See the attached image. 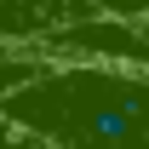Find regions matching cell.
Returning <instances> with one entry per match:
<instances>
[{
  "label": "cell",
  "instance_id": "obj_1",
  "mask_svg": "<svg viewBox=\"0 0 149 149\" xmlns=\"http://www.w3.org/2000/svg\"><path fill=\"white\" fill-rule=\"evenodd\" d=\"M46 149H149V69L52 63L0 103Z\"/></svg>",
  "mask_w": 149,
  "mask_h": 149
},
{
  "label": "cell",
  "instance_id": "obj_2",
  "mask_svg": "<svg viewBox=\"0 0 149 149\" xmlns=\"http://www.w3.org/2000/svg\"><path fill=\"white\" fill-rule=\"evenodd\" d=\"M86 12H97V0H0V46H35Z\"/></svg>",
  "mask_w": 149,
  "mask_h": 149
},
{
  "label": "cell",
  "instance_id": "obj_3",
  "mask_svg": "<svg viewBox=\"0 0 149 149\" xmlns=\"http://www.w3.org/2000/svg\"><path fill=\"white\" fill-rule=\"evenodd\" d=\"M40 69H46V57L35 46H0V103L17 92V86H29Z\"/></svg>",
  "mask_w": 149,
  "mask_h": 149
},
{
  "label": "cell",
  "instance_id": "obj_4",
  "mask_svg": "<svg viewBox=\"0 0 149 149\" xmlns=\"http://www.w3.org/2000/svg\"><path fill=\"white\" fill-rule=\"evenodd\" d=\"M0 149H46V143H40V138H29L17 120H6V115H0Z\"/></svg>",
  "mask_w": 149,
  "mask_h": 149
}]
</instances>
